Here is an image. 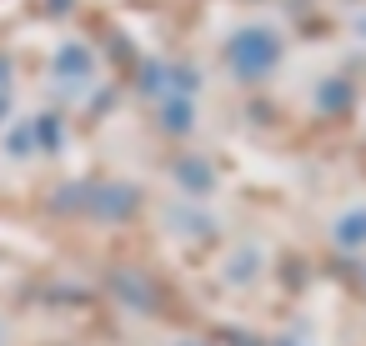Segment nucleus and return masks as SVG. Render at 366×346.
I'll list each match as a JSON object with an SVG mask.
<instances>
[{
	"label": "nucleus",
	"instance_id": "1",
	"mask_svg": "<svg viewBox=\"0 0 366 346\" xmlns=\"http://www.w3.org/2000/svg\"><path fill=\"white\" fill-rule=\"evenodd\" d=\"M236 61L256 76L261 66H271V61H276V41H271L266 31H246V36L236 41Z\"/></svg>",
	"mask_w": 366,
	"mask_h": 346
}]
</instances>
